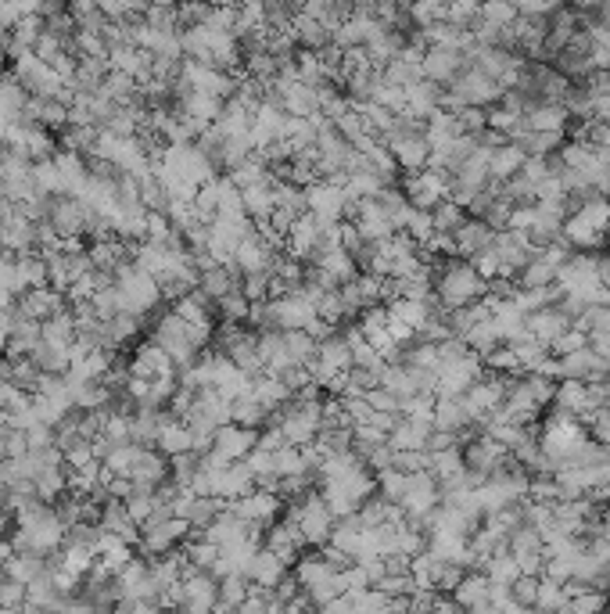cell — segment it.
<instances>
[{"label":"cell","instance_id":"17","mask_svg":"<svg viewBox=\"0 0 610 614\" xmlns=\"http://www.w3.org/2000/svg\"><path fill=\"white\" fill-rule=\"evenodd\" d=\"M0 614H26V611H0Z\"/></svg>","mask_w":610,"mask_h":614},{"label":"cell","instance_id":"14","mask_svg":"<svg viewBox=\"0 0 610 614\" xmlns=\"http://www.w3.org/2000/svg\"><path fill=\"white\" fill-rule=\"evenodd\" d=\"M26 607V586L15 579H0V611H22Z\"/></svg>","mask_w":610,"mask_h":614},{"label":"cell","instance_id":"3","mask_svg":"<svg viewBox=\"0 0 610 614\" xmlns=\"http://www.w3.org/2000/svg\"><path fill=\"white\" fill-rule=\"evenodd\" d=\"M284 571H288V561H280L273 550H255L244 575H248V582H252L255 589H262V593H273L280 582L288 579Z\"/></svg>","mask_w":610,"mask_h":614},{"label":"cell","instance_id":"15","mask_svg":"<svg viewBox=\"0 0 610 614\" xmlns=\"http://www.w3.org/2000/svg\"><path fill=\"white\" fill-rule=\"evenodd\" d=\"M11 212H15V205H11V202H8V198H4V194H0V223L8 220Z\"/></svg>","mask_w":610,"mask_h":614},{"label":"cell","instance_id":"10","mask_svg":"<svg viewBox=\"0 0 610 614\" xmlns=\"http://www.w3.org/2000/svg\"><path fill=\"white\" fill-rule=\"evenodd\" d=\"M158 453L162 457H187V453H194V435L191 428L183 421H169L166 431H162V439H158Z\"/></svg>","mask_w":610,"mask_h":614},{"label":"cell","instance_id":"5","mask_svg":"<svg viewBox=\"0 0 610 614\" xmlns=\"http://www.w3.org/2000/svg\"><path fill=\"white\" fill-rule=\"evenodd\" d=\"M255 435L252 428H237V424H227V428L216 431V439H212V460H219V464H234L237 457H244L248 449H252Z\"/></svg>","mask_w":610,"mask_h":614},{"label":"cell","instance_id":"7","mask_svg":"<svg viewBox=\"0 0 610 614\" xmlns=\"http://www.w3.org/2000/svg\"><path fill=\"white\" fill-rule=\"evenodd\" d=\"M316 431H320V410H316V403H298L295 410L284 417V424H280V435L288 442L313 439Z\"/></svg>","mask_w":610,"mask_h":614},{"label":"cell","instance_id":"12","mask_svg":"<svg viewBox=\"0 0 610 614\" xmlns=\"http://www.w3.org/2000/svg\"><path fill=\"white\" fill-rule=\"evenodd\" d=\"M431 220H435V234H445V237H453L456 230L467 223V216H463V209L456 202H438L435 209H431Z\"/></svg>","mask_w":610,"mask_h":614},{"label":"cell","instance_id":"2","mask_svg":"<svg viewBox=\"0 0 610 614\" xmlns=\"http://www.w3.org/2000/svg\"><path fill=\"white\" fill-rule=\"evenodd\" d=\"M90 216H94V212L79 202V198L58 194V198H51V209H47V227L54 230L58 241H72V237H79L90 227Z\"/></svg>","mask_w":610,"mask_h":614},{"label":"cell","instance_id":"16","mask_svg":"<svg viewBox=\"0 0 610 614\" xmlns=\"http://www.w3.org/2000/svg\"><path fill=\"white\" fill-rule=\"evenodd\" d=\"M8 431H11V413L0 410V435H8Z\"/></svg>","mask_w":610,"mask_h":614},{"label":"cell","instance_id":"8","mask_svg":"<svg viewBox=\"0 0 610 614\" xmlns=\"http://www.w3.org/2000/svg\"><path fill=\"white\" fill-rule=\"evenodd\" d=\"M496 241V230L488 227V223H481V220H467L463 223L460 230L453 234V248H456V255H478V252H485L488 245Z\"/></svg>","mask_w":610,"mask_h":614},{"label":"cell","instance_id":"4","mask_svg":"<svg viewBox=\"0 0 610 614\" xmlns=\"http://www.w3.org/2000/svg\"><path fill=\"white\" fill-rule=\"evenodd\" d=\"M173 367H176V363L169 360L166 352L158 349L155 342H151V345H144V349H140L137 356H133L130 374H133V381L155 385V381H169V378H173Z\"/></svg>","mask_w":610,"mask_h":614},{"label":"cell","instance_id":"13","mask_svg":"<svg viewBox=\"0 0 610 614\" xmlns=\"http://www.w3.org/2000/svg\"><path fill=\"white\" fill-rule=\"evenodd\" d=\"M539 582L542 579H535V575H521L514 586L506 589V593H510V604H514V607H535V600H539Z\"/></svg>","mask_w":610,"mask_h":614},{"label":"cell","instance_id":"9","mask_svg":"<svg viewBox=\"0 0 610 614\" xmlns=\"http://www.w3.org/2000/svg\"><path fill=\"white\" fill-rule=\"evenodd\" d=\"M101 467L108 471V478H130L133 467L140 464V457H144V449L137 446V442H122V446H112L101 453Z\"/></svg>","mask_w":610,"mask_h":614},{"label":"cell","instance_id":"1","mask_svg":"<svg viewBox=\"0 0 610 614\" xmlns=\"http://www.w3.org/2000/svg\"><path fill=\"white\" fill-rule=\"evenodd\" d=\"M115 299H119L122 313H148L151 306H158L162 299V288H158L155 277H148L144 270H137V263H122L115 270Z\"/></svg>","mask_w":610,"mask_h":614},{"label":"cell","instance_id":"6","mask_svg":"<svg viewBox=\"0 0 610 614\" xmlns=\"http://www.w3.org/2000/svg\"><path fill=\"white\" fill-rule=\"evenodd\" d=\"M234 518H241L244 525H270L273 518H277V500H273L270 492H248V496H241V500L234 503V510H230Z\"/></svg>","mask_w":610,"mask_h":614},{"label":"cell","instance_id":"11","mask_svg":"<svg viewBox=\"0 0 610 614\" xmlns=\"http://www.w3.org/2000/svg\"><path fill=\"white\" fill-rule=\"evenodd\" d=\"M524 162H528V158H524L514 144H503V148H496L488 155V176H496V180H514V176H521Z\"/></svg>","mask_w":610,"mask_h":614}]
</instances>
